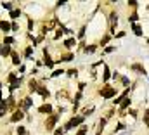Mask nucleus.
<instances>
[{
	"instance_id": "obj_1",
	"label": "nucleus",
	"mask_w": 149,
	"mask_h": 135,
	"mask_svg": "<svg viewBox=\"0 0 149 135\" xmlns=\"http://www.w3.org/2000/svg\"><path fill=\"white\" fill-rule=\"evenodd\" d=\"M83 123H85V118H83L81 114H73V116L66 121V125H64L63 128H64V132H71L74 128H80Z\"/></svg>"
},
{
	"instance_id": "obj_2",
	"label": "nucleus",
	"mask_w": 149,
	"mask_h": 135,
	"mask_svg": "<svg viewBox=\"0 0 149 135\" xmlns=\"http://www.w3.org/2000/svg\"><path fill=\"white\" fill-rule=\"evenodd\" d=\"M59 118H61V114H59V113H54V114L47 116V118H45V121H43V128H45L47 132H54V130L57 128Z\"/></svg>"
},
{
	"instance_id": "obj_3",
	"label": "nucleus",
	"mask_w": 149,
	"mask_h": 135,
	"mask_svg": "<svg viewBox=\"0 0 149 135\" xmlns=\"http://www.w3.org/2000/svg\"><path fill=\"white\" fill-rule=\"evenodd\" d=\"M116 94H118V88H114V87L109 85V83H104V85H102V88L99 90V95L102 97V101H108V99L116 97Z\"/></svg>"
},
{
	"instance_id": "obj_4",
	"label": "nucleus",
	"mask_w": 149,
	"mask_h": 135,
	"mask_svg": "<svg viewBox=\"0 0 149 135\" xmlns=\"http://www.w3.org/2000/svg\"><path fill=\"white\" fill-rule=\"evenodd\" d=\"M116 26H118V12L111 10L108 14V28H109V35L114 36L116 35Z\"/></svg>"
},
{
	"instance_id": "obj_5",
	"label": "nucleus",
	"mask_w": 149,
	"mask_h": 135,
	"mask_svg": "<svg viewBox=\"0 0 149 135\" xmlns=\"http://www.w3.org/2000/svg\"><path fill=\"white\" fill-rule=\"evenodd\" d=\"M24 118H26V113H24L23 109L16 107V109L10 113V116H9V121H10V123H19V121H23Z\"/></svg>"
},
{
	"instance_id": "obj_6",
	"label": "nucleus",
	"mask_w": 149,
	"mask_h": 135,
	"mask_svg": "<svg viewBox=\"0 0 149 135\" xmlns=\"http://www.w3.org/2000/svg\"><path fill=\"white\" fill-rule=\"evenodd\" d=\"M31 106H33V99H31L30 95H26V97H23V99L17 101V107L23 109L24 113H28V111L31 109Z\"/></svg>"
},
{
	"instance_id": "obj_7",
	"label": "nucleus",
	"mask_w": 149,
	"mask_h": 135,
	"mask_svg": "<svg viewBox=\"0 0 149 135\" xmlns=\"http://www.w3.org/2000/svg\"><path fill=\"white\" fill-rule=\"evenodd\" d=\"M38 114H42V116H50V114H54V106H52L50 102H43L42 106H38Z\"/></svg>"
},
{
	"instance_id": "obj_8",
	"label": "nucleus",
	"mask_w": 149,
	"mask_h": 135,
	"mask_svg": "<svg viewBox=\"0 0 149 135\" xmlns=\"http://www.w3.org/2000/svg\"><path fill=\"white\" fill-rule=\"evenodd\" d=\"M42 63L49 68V69H52V68H54V64H56V61L50 57V54H49V49H47V47L43 49V61H42Z\"/></svg>"
},
{
	"instance_id": "obj_9",
	"label": "nucleus",
	"mask_w": 149,
	"mask_h": 135,
	"mask_svg": "<svg viewBox=\"0 0 149 135\" xmlns=\"http://www.w3.org/2000/svg\"><path fill=\"white\" fill-rule=\"evenodd\" d=\"M37 94L42 97V99H45V101L50 97V90H49V88H47V85H43V83H40V85H38Z\"/></svg>"
},
{
	"instance_id": "obj_10",
	"label": "nucleus",
	"mask_w": 149,
	"mask_h": 135,
	"mask_svg": "<svg viewBox=\"0 0 149 135\" xmlns=\"http://www.w3.org/2000/svg\"><path fill=\"white\" fill-rule=\"evenodd\" d=\"M78 45V40L74 38V36H70V38H66L64 42H63V47L66 49V50H71V49H74Z\"/></svg>"
},
{
	"instance_id": "obj_11",
	"label": "nucleus",
	"mask_w": 149,
	"mask_h": 135,
	"mask_svg": "<svg viewBox=\"0 0 149 135\" xmlns=\"http://www.w3.org/2000/svg\"><path fill=\"white\" fill-rule=\"evenodd\" d=\"M56 99L61 102V101H68V99H71L70 97V92H68V88H63V90H57L56 92Z\"/></svg>"
},
{
	"instance_id": "obj_12",
	"label": "nucleus",
	"mask_w": 149,
	"mask_h": 135,
	"mask_svg": "<svg viewBox=\"0 0 149 135\" xmlns=\"http://www.w3.org/2000/svg\"><path fill=\"white\" fill-rule=\"evenodd\" d=\"M38 85H40V81H38L37 78H30V80H28V92H30V94H35L37 88H38Z\"/></svg>"
},
{
	"instance_id": "obj_13",
	"label": "nucleus",
	"mask_w": 149,
	"mask_h": 135,
	"mask_svg": "<svg viewBox=\"0 0 149 135\" xmlns=\"http://www.w3.org/2000/svg\"><path fill=\"white\" fill-rule=\"evenodd\" d=\"M10 61H12V64H14V66H21V64H23L21 54H19L17 50H12V54H10Z\"/></svg>"
},
{
	"instance_id": "obj_14",
	"label": "nucleus",
	"mask_w": 149,
	"mask_h": 135,
	"mask_svg": "<svg viewBox=\"0 0 149 135\" xmlns=\"http://www.w3.org/2000/svg\"><path fill=\"white\" fill-rule=\"evenodd\" d=\"M10 54H12V47H10V45L2 43V49H0V57H10Z\"/></svg>"
},
{
	"instance_id": "obj_15",
	"label": "nucleus",
	"mask_w": 149,
	"mask_h": 135,
	"mask_svg": "<svg viewBox=\"0 0 149 135\" xmlns=\"http://www.w3.org/2000/svg\"><path fill=\"white\" fill-rule=\"evenodd\" d=\"M73 57H74L73 52H64V54H61V56H59L57 63H70V61H73Z\"/></svg>"
},
{
	"instance_id": "obj_16",
	"label": "nucleus",
	"mask_w": 149,
	"mask_h": 135,
	"mask_svg": "<svg viewBox=\"0 0 149 135\" xmlns=\"http://www.w3.org/2000/svg\"><path fill=\"white\" fill-rule=\"evenodd\" d=\"M130 69L135 71L137 74H146V68L142 66L141 63H134V64H130Z\"/></svg>"
},
{
	"instance_id": "obj_17",
	"label": "nucleus",
	"mask_w": 149,
	"mask_h": 135,
	"mask_svg": "<svg viewBox=\"0 0 149 135\" xmlns=\"http://www.w3.org/2000/svg\"><path fill=\"white\" fill-rule=\"evenodd\" d=\"M0 31L7 36V33H10V23L9 21H0Z\"/></svg>"
},
{
	"instance_id": "obj_18",
	"label": "nucleus",
	"mask_w": 149,
	"mask_h": 135,
	"mask_svg": "<svg viewBox=\"0 0 149 135\" xmlns=\"http://www.w3.org/2000/svg\"><path fill=\"white\" fill-rule=\"evenodd\" d=\"M33 45L30 43V45H26V49H24V52H23V56H24V59H33Z\"/></svg>"
},
{
	"instance_id": "obj_19",
	"label": "nucleus",
	"mask_w": 149,
	"mask_h": 135,
	"mask_svg": "<svg viewBox=\"0 0 149 135\" xmlns=\"http://www.w3.org/2000/svg\"><path fill=\"white\" fill-rule=\"evenodd\" d=\"M94 104H90V106H85L83 109H81V116L83 118H87V116H90V114H94Z\"/></svg>"
},
{
	"instance_id": "obj_20",
	"label": "nucleus",
	"mask_w": 149,
	"mask_h": 135,
	"mask_svg": "<svg viewBox=\"0 0 149 135\" xmlns=\"http://www.w3.org/2000/svg\"><path fill=\"white\" fill-rule=\"evenodd\" d=\"M132 31H134V35H135V36H142V35H144V31H142V26H141L139 23H134V24H132Z\"/></svg>"
},
{
	"instance_id": "obj_21",
	"label": "nucleus",
	"mask_w": 149,
	"mask_h": 135,
	"mask_svg": "<svg viewBox=\"0 0 149 135\" xmlns=\"http://www.w3.org/2000/svg\"><path fill=\"white\" fill-rule=\"evenodd\" d=\"M109 40H111V35L104 33L102 36H101V40H99V45H101V47H106V45L109 43Z\"/></svg>"
},
{
	"instance_id": "obj_22",
	"label": "nucleus",
	"mask_w": 149,
	"mask_h": 135,
	"mask_svg": "<svg viewBox=\"0 0 149 135\" xmlns=\"http://www.w3.org/2000/svg\"><path fill=\"white\" fill-rule=\"evenodd\" d=\"M109 78H111V71H109V68L104 64V71H102V81H104V83H108V81H109Z\"/></svg>"
},
{
	"instance_id": "obj_23",
	"label": "nucleus",
	"mask_w": 149,
	"mask_h": 135,
	"mask_svg": "<svg viewBox=\"0 0 149 135\" xmlns=\"http://www.w3.org/2000/svg\"><path fill=\"white\" fill-rule=\"evenodd\" d=\"M21 16H23V10H21V9H14V10H10V17H12L14 21H17Z\"/></svg>"
},
{
	"instance_id": "obj_24",
	"label": "nucleus",
	"mask_w": 149,
	"mask_h": 135,
	"mask_svg": "<svg viewBox=\"0 0 149 135\" xmlns=\"http://www.w3.org/2000/svg\"><path fill=\"white\" fill-rule=\"evenodd\" d=\"M128 21H130L132 24L137 23V21H139V12H137V10H132V12L128 14Z\"/></svg>"
},
{
	"instance_id": "obj_25",
	"label": "nucleus",
	"mask_w": 149,
	"mask_h": 135,
	"mask_svg": "<svg viewBox=\"0 0 149 135\" xmlns=\"http://www.w3.org/2000/svg\"><path fill=\"white\" fill-rule=\"evenodd\" d=\"M97 50V45L95 43H90V45H85V49H83V52L85 54H94Z\"/></svg>"
},
{
	"instance_id": "obj_26",
	"label": "nucleus",
	"mask_w": 149,
	"mask_h": 135,
	"mask_svg": "<svg viewBox=\"0 0 149 135\" xmlns=\"http://www.w3.org/2000/svg\"><path fill=\"white\" fill-rule=\"evenodd\" d=\"M7 113H10V111H9V107L5 106V101L0 102V118H5V114H7Z\"/></svg>"
},
{
	"instance_id": "obj_27",
	"label": "nucleus",
	"mask_w": 149,
	"mask_h": 135,
	"mask_svg": "<svg viewBox=\"0 0 149 135\" xmlns=\"http://www.w3.org/2000/svg\"><path fill=\"white\" fill-rule=\"evenodd\" d=\"M87 134H88V125H85V123H83L76 132H74V135H87Z\"/></svg>"
},
{
	"instance_id": "obj_28",
	"label": "nucleus",
	"mask_w": 149,
	"mask_h": 135,
	"mask_svg": "<svg viewBox=\"0 0 149 135\" xmlns=\"http://www.w3.org/2000/svg\"><path fill=\"white\" fill-rule=\"evenodd\" d=\"M2 43H5V45H10V47H12V45L16 43V38H14V36H9V35H7V36H3Z\"/></svg>"
},
{
	"instance_id": "obj_29",
	"label": "nucleus",
	"mask_w": 149,
	"mask_h": 135,
	"mask_svg": "<svg viewBox=\"0 0 149 135\" xmlns=\"http://www.w3.org/2000/svg\"><path fill=\"white\" fill-rule=\"evenodd\" d=\"M142 121H144V127L149 128V109H144V113H142Z\"/></svg>"
},
{
	"instance_id": "obj_30",
	"label": "nucleus",
	"mask_w": 149,
	"mask_h": 135,
	"mask_svg": "<svg viewBox=\"0 0 149 135\" xmlns=\"http://www.w3.org/2000/svg\"><path fill=\"white\" fill-rule=\"evenodd\" d=\"M120 83H121L125 88H128V87H130V78H128V76H120Z\"/></svg>"
},
{
	"instance_id": "obj_31",
	"label": "nucleus",
	"mask_w": 149,
	"mask_h": 135,
	"mask_svg": "<svg viewBox=\"0 0 149 135\" xmlns=\"http://www.w3.org/2000/svg\"><path fill=\"white\" fill-rule=\"evenodd\" d=\"M19 30H21V28H19V23H17V21H12V23H10V31L16 33V31H19Z\"/></svg>"
},
{
	"instance_id": "obj_32",
	"label": "nucleus",
	"mask_w": 149,
	"mask_h": 135,
	"mask_svg": "<svg viewBox=\"0 0 149 135\" xmlns=\"http://www.w3.org/2000/svg\"><path fill=\"white\" fill-rule=\"evenodd\" d=\"M66 74L68 76H76L78 74V69L76 68H70V69H66Z\"/></svg>"
},
{
	"instance_id": "obj_33",
	"label": "nucleus",
	"mask_w": 149,
	"mask_h": 135,
	"mask_svg": "<svg viewBox=\"0 0 149 135\" xmlns=\"http://www.w3.org/2000/svg\"><path fill=\"white\" fill-rule=\"evenodd\" d=\"M16 134L17 135H26V128H24L23 125H19V127H16Z\"/></svg>"
},
{
	"instance_id": "obj_34",
	"label": "nucleus",
	"mask_w": 149,
	"mask_h": 135,
	"mask_svg": "<svg viewBox=\"0 0 149 135\" xmlns=\"http://www.w3.org/2000/svg\"><path fill=\"white\" fill-rule=\"evenodd\" d=\"M33 28H35V21H33L31 17H28V33H31Z\"/></svg>"
},
{
	"instance_id": "obj_35",
	"label": "nucleus",
	"mask_w": 149,
	"mask_h": 135,
	"mask_svg": "<svg viewBox=\"0 0 149 135\" xmlns=\"http://www.w3.org/2000/svg\"><path fill=\"white\" fill-rule=\"evenodd\" d=\"M66 69H63V68H59V69H54V73L50 74V78H56V76H59V74H63Z\"/></svg>"
},
{
	"instance_id": "obj_36",
	"label": "nucleus",
	"mask_w": 149,
	"mask_h": 135,
	"mask_svg": "<svg viewBox=\"0 0 149 135\" xmlns=\"http://www.w3.org/2000/svg\"><path fill=\"white\" fill-rule=\"evenodd\" d=\"M121 130H125V123L120 120V121L116 123V128H114V132H121Z\"/></svg>"
},
{
	"instance_id": "obj_37",
	"label": "nucleus",
	"mask_w": 149,
	"mask_h": 135,
	"mask_svg": "<svg viewBox=\"0 0 149 135\" xmlns=\"http://www.w3.org/2000/svg\"><path fill=\"white\" fill-rule=\"evenodd\" d=\"M113 116H114V109H113V107H109V109L106 111V114H104V118H106V120H111Z\"/></svg>"
},
{
	"instance_id": "obj_38",
	"label": "nucleus",
	"mask_w": 149,
	"mask_h": 135,
	"mask_svg": "<svg viewBox=\"0 0 149 135\" xmlns=\"http://www.w3.org/2000/svg\"><path fill=\"white\" fill-rule=\"evenodd\" d=\"M2 7H3V9H7V10H14V3H10V2H3V3H2Z\"/></svg>"
},
{
	"instance_id": "obj_39",
	"label": "nucleus",
	"mask_w": 149,
	"mask_h": 135,
	"mask_svg": "<svg viewBox=\"0 0 149 135\" xmlns=\"http://www.w3.org/2000/svg\"><path fill=\"white\" fill-rule=\"evenodd\" d=\"M52 134H54V135H64L66 132H64V128H61V127H57V128H56V130H54Z\"/></svg>"
},
{
	"instance_id": "obj_40",
	"label": "nucleus",
	"mask_w": 149,
	"mask_h": 135,
	"mask_svg": "<svg viewBox=\"0 0 149 135\" xmlns=\"http://www.w3.org/2000/svg\"><path fill=\"white\" fill-rule=\"evenodd\" d=\"M114 50H116V47H106V49H104V50H102V54H111V52H114Z\"/></svg>"
},
{
	"instance_id": "obj_41",
	"label": "nucleus",
	"mask_w": 149,
	"mask_h": 135,
	"mask_svg": "<svg viewBox=\"0 0 149 135\" xmlns=\"http://www.w3.org/2000/svg\"><path fill=\"white\" fill-rule=\"evenodd\" d=\"M85 87H87V83H85V81H80V83H78V92H83Z\"/></svg>"
},
{
	"instance_id": "obj_42",
	"label": "nucleus",
	"mask_w": 149,
	"mask_h": 135,
	"mask_svg": "<svg viewBox=\"0 0 149 135\" xmlns=\"http://www.w3.org/2000/svg\"><path fill=\"white\" fill-rule=\"evenodd\" d=\"M85 30H87L85 26H81V28H80V31H78V38H83V36H85Z\"/></svg>"
},
{
	"instance_id": "obj_43",
	"label": "nucleus",
	"mask_w": 149,
	"mask_h": 135,
	"mask_svg": "<svg viewBox=\"0 0 149 135\" xmlns=\"http://www.w3.org/2000/svg\"><path fill=\"white\" fill-rule=\"evenodd\" d=\"M24 73H26V66L21 64V66H19V71H17V76H19V74H24Z\"/></svg>"
},
{
	"instance_id": "obj_44",
	"label": "nucleus",
	"mask_w": 149,
	"mask_h": 135,
	"mask_svg": "<svg viewBox=\"0 0 149 135\" xmlns=\"http://www.w3.org/2000/svg\"><path fill=\"white\" fill-rule=\"evenodd\" d=\"M127 5H128V7H132V9H134V10H135V9H137V7H139V3H137V2H134V0H132V2H128V3H127Z\"/></svg>"
},
{
	"instance_id": "obj_45",
	"label": "nucleus",
	"mask_w": 149,
	"mask_h": 135,
	"mask_svg": "<svg viewBox=\"0 0 149 135\" xmlns=\"http://www.w3.org/2000/svg\"><path fill=\"white\" fill-rule=\"evenodd\" d=\"M128 114H130L132 118H137V109H128Z\"/></svg>"
},
{
	"instance_id": "obj_46",
	"label": "nucleus",
	"mask_w": 149,
	"mask_h": 135,
	"mask_svg": "<svg viewBox=\"0 0 149 135\" xmlns=\"http://www.w3.org/2000/svg\"><path fill=\"white\" fill-rule=\"evenodd\" d=\"M123 36H125V31H118L114 35V38H123Z\"/></svg>"
},
{
	"instance_id": "obj_47",
	"label": "nucleus",
	"mask_w": 149,
	"mask_h": 135,
	"mask_svg": "<svg viewBox=\"0 0 149 135\" xmlns=\"http://www.w3.org/2000/svg\"><path fill=\"white\" fill-rule=\"evenodd\" d=\"M2 88H3V83H2V80H0V90H2Z\"/></svg>"
},
{
	"instance_id": "obj_48",
	"label": "nucleus",
	"mask_w": 149,
	"mask_h": 135,
	"mask_svg": "<svg viewBox=\"0 0 149 135\" xmlns=\"http://www.w3.org/2000/svg\"><path fill=\"white\" fill-rule=\"evenodd\" d=\"M95 135H102V132H99V130H97V132H95Z\"/></svg>"
},
{
	"instance_id": "obj_49",
	"label": "nucleus",
	"mask_w": 149,
	"mask_h": 135,
	"mask_svg": "<svg viewBox=\"0 0 149 135\" xmlns=\"http://www.w3.org/2000/svg\"><path fill=\"white\" fill-rule=\"evenodd\" d=\"M0 49H2V43H0Z\"/></svg>"
}]
</instances>
